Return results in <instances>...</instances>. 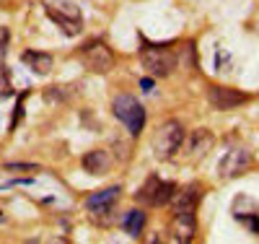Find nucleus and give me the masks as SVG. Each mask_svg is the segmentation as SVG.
Here are the masks:
<instances>
[{
	"label": "nucleus",
	"mask_w": 259,
	"mask_h": 244,
	"mask_svg": "<svg viewBox=\"0 0 259 244\" xmlns=\"http://www.w3.org/2000/svg\"><path fill=\"white\" fill-rule=\"evenodd\" d=\"M140 60H143V68L156 78L171 76L179 65V57L166 44H145V47H140Z\"/></svg>",
	"instance_id": "obj_1"
},
{
	"label": "nucleus",
	"mask_w": 259,
	"mask_h": 244,
	"mask_svg": "<svg viewBox=\"0 0 259 244\" xmlns=\"http://www.w3.org/2000/svg\"><path fill=\"white\" fill-rule=\"evenodd\" d=\"M184 135H187V132H184L182 122H177V120L163 122L156 130V135H153V153H156V159H161V161L174 159L177 153L182 151V146H184Z\"/></svg>",
	"instance_id": "obj_2"
},
{
	"label": "nucleus",
	"mask_w": 259,
	"mask_h": 244,
	"mask_svg": "<svg viewBox=\"0 0 259 244\" xmlns=\"http://www.w3.org/2000/svg\"><path fill=\"white\" fill-rule=\"evenodd\" d=\"M112 112H114V117L127 127V132L130 135H140V130L145 127V109H143V104L135 99V96H130V94H122V96H117L114 101H112Z\"/></svg>",
	"instance_id": "obj_3"
},
{
	"label": "nucleus",
	"mask_w": 259,
	"mask_h": 244,
	"mask_svg": "<svg viewBox=\"0 0 259 244\" xmlns=\"http://www.w3.org/2000/svg\"><path fill=\"white\" fill-rule=\"evenodd\" d=\"M45 11H47V16H50L68 37L80 34V29H83V16H80V8H78L75 3H70V0H52V3L45 6Z\"/></svg>",
	"instance_id": "obj_4"
},
{
	"label": "nucleus",
	"mask_w": 259,
	"mask_h": 244,
	"mask_svg": "<svg viewBox=\"0 0 259 244\" xmlns=\"http://www.w3.org/2000/svg\"><path fill=\"white\" fill-rule=\"evenodd\" d=\"M80 62H83L91 73L106 76V73L114 68V52L106 47L101 39H94V42H89V44H83V50H80Z\"/></svg>",
	"instance_id": "obj_5"
},
{
	"label": "nucleus",
	"mask_w": 259,
	"mask_h": 244,
	"mask_svg": "<svg viewBox=\"0 0 259 244\" xmlns=\"http://www.w3.org/2000/svg\"><path fill=\"white\" fill-rule=\"evenodd\" d=\"M177 192V185L174 182H168V180H161V177H148L145 185L135 192V197L140 203L150 205V208H158V205H166L171 197H174Z\"/></svg>",
	"instance_id": "obj_6"
},
{
	"label": "nucleus",
	"mask_w": 259,
	"mask_h": 244,
	"mask_svg": "<svg viewBox=\"0 0 259 244\" xmlns=\"http://www.w3.org/2000/svg\"><path fill=\"white\" fill-rule=\"evenodd\" d=\"M119 192H122L119 187H106V190H101V192H94L89 200H85V208H89V213H91L96 221L106 224V218L114 213V205H117V200H119Z\"/></svg>",
	"instance_id": "obj_7"
},
{
	"label": "nucleus",
	"mask_w": 259,
	"mask_h": 244,
	"mask_svg": "<svg viewBox=\"0 0 259 244\" xmlns=\"http://www.w3.org/2000/svg\"><path fill=\"white\" fill-rule=\"evenodd\" d=\"M246 94L236 91V88H228V86H210L207 88V101L212 109H218V112H231V109L246 104Z\"/></svg>",
	"instance_id": "obj_8"
},
{
	"label": "nucleus",
	"mask_w": 259,
	"mask_h": 244,
	"mask_svg": "<svg viewBox=\"0 0 259 244\" xmlns=\"http://www.w3.org/2000/svg\"><path fill=\"white\" fill-rule=\"evenodd\" d=\"M249 164H251V153L246 148H231L218 164V174L223 180H233V177L244 174L249 169Z\"/></svg>",
	"instance_id": "obj_9"
},
{
	"label": "nucleus",
	"mask_w": 259,
	"mask_h": 244,
	"mask_svg": "<svg viewBox=\"0 0 259 244\" xmlns=\"http://www.w3.org/2000/svg\"><path fill=\"white\" fill-rule=\"evenodd\" d=\"M200 197H202V187H200L197 182L187 185V187L179 192V200H177L174 216H182V218H194V213H197V205H200Z\"/></svg>",
	"instance_id": "obj_10"
},
{
	"label": "nucleus",
	"mask_w": 259,
	"mask_h": 244,
	"mask_svg": "<svg viewBox=\"0 0 259 244\" xmlns=\"http://www.w3.org/2000/svg\"><path fill=\"white\" fill-rule=\"evenodd\" d=\"M21 60L26 62V68L36 76H50L52 68H55V60L50 52H39V50H26L24 55H21Z\"/></svg>",
	"instance_id": "obj_11"
},
{
	"label": "nucleus",
	"mask_w": 259,
	"mask_h": 244,
	"mask_svg": "<svg viewBox=\"0 0 259 244\" xmlns=\"http://www.w3.org/2000/svg\"><path fill=\"white\" fill-rule=\"evenodd\" d=\"M80 164H83V171H89V174L99 177V174H106V171H109V166H112V159H109V153H106V151L96 148V151L83 153Z\"/></svg>",
	"instance_id": "obj_12"
},
{
	"label": "nucleus",
	"mask_w": 259,
	"mask_h": 244,
	"mask_svg": "<svg viewBox=\"0 0 259 244\" xmlns=\"http://www.w3.org/2000/svg\"><path fill=\"white\" fill-rule=\"evenodd\" d=\"M143 226H145V213H143V211H127V213L122 216V229H124L130 236H140Z\"/></svg>",
	"instance_id": "obj_13"
},
{
	"label": "nucleus",
	"mask_w": 259,
	"mask_h": 244,
	"mask_svg": "<svg viewBox=\"0 0 259 244\" xmlns=\"http://www.w3.org/2000/svg\"><path fill=\"white\" fill-rule=\"evenodd\" d=\"M210 146H212V135L202 127V130H194L192 132V143H189V151L197 156V153H207L210 151Z\"/></svg>",
	"instance_id": "obj_14"
},
{
	"label": "nucleus",
	"mask_w": 259,
	"mask_h": 244,
	"mask_svg": "<svg viewBox=\"0 0 259 244\" xmlns=\"http://www.w3.org/2000/svg\"><path fill=\"white\" fill-rule=\"evenodd\" d=\"M8 96H13V81H11V71L3 68L0 71V101Z\"/></svg>",
	"instance_id": "obj_15"
},
{
	"label": "nucleus",
	"mask_w": 259,
	"mask_h": 244,
	"mask_svg": "<svg viewBox=\"0 0 259 244\" xmlns=\"http://www.w3.org/2000/svg\"><path fill=\"white\" fill-rule=\"evenodd\" d=\"M8 39H11L8 29H6V26H0V71L6 68V55H8Z\"/></svg>",
	"instance_id": "obj_16"
},
{
	"label": "nucleus",
	"mask_w": 259,
	"mask_h": 244,
	"mask_svg": "<svg viewBox=\"0 0 259 244\" xmlns=\"http://www.w3.org/2000/svg\"><path fill=\"white\" fill-rule=\"evenodd\" d=\"M236 218H239V221H244V224L254 231V234H259V213H249V216H236Z\"/></svg>",
	"instance_id": "obj_17"
},
{
	"label": "nucleus",
	"mask_w": 259,
	"mask_h": 244,
	"mask_svg": "<svg viewBox=\"0 0 259 244\" xmlns=\"http://www.w3.org/2000/svg\"><path fill=\"white\" fill-rule=\"evenodd\" d=\"M8 171H39V166L34 164H6Z\"/></svg>",
	"instance_id": "obj_18"
},
{
	"label": "nucleus",
	"mask_w": 259,
	"mask_h": 244,
	"mask_svg": "<svg viewBox=\"0 0 259 244\" xmlns=\"http://www.w3.org/2000/svg\"><path fill=\"white\" fill-rule=\"evenodd\" d=\"M140 86H143V91H150V88H153V83H150L148 78H143V81H140Z\"/></svg>",
	"instance_id": "obj_19"
},
{
	"label": "nucleus",
	"mask_w": 259,
	"mask_h": 244,
	"mask_svg": "<svg viewBox=\"0 0 259 244\" xmlns=\"http://www.w3.org/2000/svg\"><path fill=\"white\" fill-rule=\"evenodd\" d=\"M0 221H3V213H0Z\"/></svg>",
	"instance_id": "obj_20"
}]
</instances>
